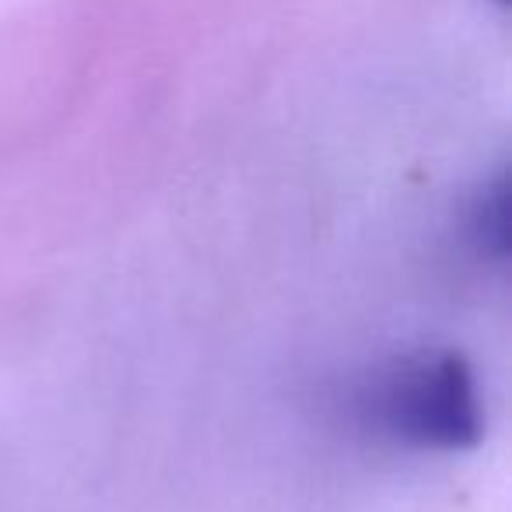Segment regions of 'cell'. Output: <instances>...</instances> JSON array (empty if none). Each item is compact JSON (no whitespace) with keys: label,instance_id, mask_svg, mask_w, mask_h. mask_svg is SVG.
Returning <instances> with one entry per match:
<instances>
[{"label":"cell","instance_id":"cell-3","mask_svg":"<svg viewBox=\"0 0 512 512\" xmlns=\"http://www.w3.org/2000/svg\"><path fill=\"white\" fill-rule=\"evenodd\" d=\"M495 4H509V0H495Z\"/></svg>","mask_w":512,"mask_h":512},{"label":"cell","instance_id":"cell-1","mask_svg":"<svg viewBox=\"0 0 512 512\" xmlns=\"http://www.w3.org/2000/svg\"><path fill=\"white\" fill-rule=\"evenodd\" d=\"M372 414L390 439L425 453H467L484 439L481 383L456 348L393 365L372 393Z\"/></svg>","mask_w":512,"mask_h":512},{"label":"cell","instance_id":"cell-2","mask_svg":"<svg viewBox=\"0 0 512 512\" xmlns=\"http://www.w3.org/2000/svg\"><path fill=\"white\" fill-rule=\"evenodd\" d=\"M463 242L481 264L502 267L509 260V172L484 179L463 211Z\"/></svg>","mask_w":512,"mask_h":512}]
</instances>
